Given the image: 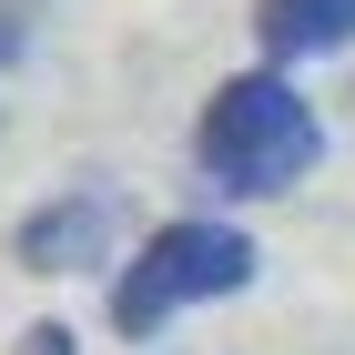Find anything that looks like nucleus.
<instances>
[{
  "label": "nucleus",
  "instance_id": "4",
  "mask_svg": "<svg viewBox=\"0 0 355 355\" xmlns=\"http://www.w3.org/2000/svg\"><path fill=\"white\" fill-rule=\"evenodd\" d=\"M254 41H264V71L355 51V0H254Z\"/></svg>",
  "mask_w": 355,
  "mask_h": 355
},
{
  "label": "nucleus",
  "instance_id": "1",
  "mask_svg": "<svg viewBox=\"0 0 355 355\" xmlns=\"http://www.w3.org/2000/svg\"><path fill=\"white\" fill-rule=\"evenodd\" d=\"M315 163H325V122L295 92V71H234V82H214V102L193 112V173L214 193H234V203L295 193Z\"/></svg>",
  "mask_w": 355,
  "mask_h": 355
},
{
  "label": "nucleus",
  "instance_id": "3",
  "mask_svg": "<svg viewBox=\"0 0 355 355\" xmlns=\"http://www.w3.org/2000/svg\"><path fill=\"white\" fill-rule=\"evenodd\" d=\"M122 244V193L112 183H61L51 203H31L10 223V264L21 274H92Z\"/></svg>",
  "mask_w": 355,
  "mask_h": 355
},
{
  "label": "nucleus",
  "instance_id": "2",
  "mask_svg": "<svg viewBox=\"0 0 355 355\" xmlns=\"http://www.w3.org/2000/svg\"><path fill=\"white\" fill-rule=\"evenodd\" d=\"M254 234L244 223H214V214H183V223H153L132 244V264L112 274V335L122 345H153V335L183 315V304H214V295H244L254 284Z\"/></svg>",
  "mask_w": 355,
  "mask_h": 355
},
{
  "label": "nucleus",
  "instance_id": "6",
  "mask_svg": "<svg viewBox=\"0 0 355 355\" xmlns=\"http://www.w3.org/2000/svg\"><path fill=\"white\" fill-rule=\"evenodd\" d=\"M21 41H31V31H21V0H0V61H21Z\"/></svg>",
  "mask_w": 355,
  "mask_h": 355
},
{
  "label": "nucleus",
  "instance_id": "5",
  "mask_svg": "<svg viewBox=\"0 0 355 355\" xmlns=\"http://www.w3.org/2000/svg\"><path fill=\"white\" fill-rule=\"evenodd\" d=\"M21 355H71V325H31V335H21Z\"/></svg>",
  "mask_w": 355,
  "mask_h": 355
}]
</instances>
